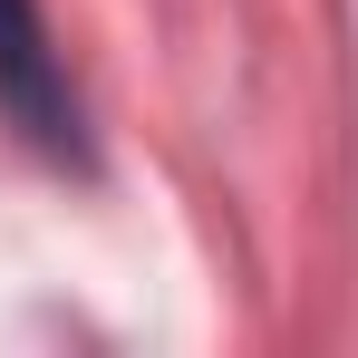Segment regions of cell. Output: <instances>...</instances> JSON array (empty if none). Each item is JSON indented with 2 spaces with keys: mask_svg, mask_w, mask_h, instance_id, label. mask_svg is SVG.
Masks as SVG:
<instances>
[{
  "mask_svg": "<svg viewBox=\"0 0 358 358\" xmlns=\"http://www.w3.org/2000/svg\"><path fill=\"white\" fill-rule=\"evenodd\" d=\"M0 126L20 155H39L49 175H97V136H87V97L68 78V49L39 0H0Z\"/></svg>",
  "mask_w": 358,
  "mask_h": 358,
  "instance_id": "1",
  "label": "cell"
}]
</instances>
